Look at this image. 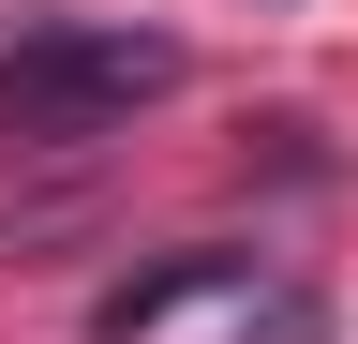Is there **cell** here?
Segmentation results:
<instances>
[{
	"label": "cell",
	"instance_id": "cell-1",
	"mask_svg": "<svg viewBox=\"0 0 358 344\" xmlns=\"http://www.w3.org/2000/svg\"><path fill=\"white\" fill-rule=\"evenodd\" d=\"M194 46L179 30H134V15H30L0 46V150H90L120 135L134 105H164Z\"/></svg>",
	"mask_w": 358,
	"mask_h": 344
},
{
	"label": "cell",
	"instance_id": "cell-2",
	"mask_svg": "<svg viewBox=\"0 0 358 344\" xmlns=\"http://www.w3.org/2000/svg\"><path fill=\"white\" fill-rule=\"evenodd\" d=\"M239 284H268V270H254V254H224V240H194V254H164V270H134V284L90 299V344H150V329L194 315V299H239Z\"/></svg>",
	"mask_w": 358,
	"mask_h": 344
}]
</instances>
